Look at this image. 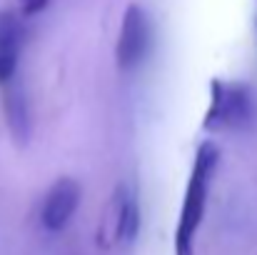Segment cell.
Listing matches in <instances>:
<instances>
[{
	"label": "cell",
	"instance_id": "6da1fadb",
	"mask_svg": "<svg viewBox=\"0 0 257 255\" xmlns=\"http://www.w3.org/2000/svg\"><path fill=\"white\" fill-rule=\"evenodd\" d=\"M217 165H220L217 143L202 140L195 150L185 198H182V205L177 213V225H175V238H172V253L175 255H195L197 233H200V225H202L205 213H207L210 188H212Z\"/></svg>",
	"mask_w": 257,
	"mask_h": 255
},
{
	"label": "cell",
	"instance_id": "7a4b0ae2",
	"mask_svg": "<svg viewBox=\"0 0 257 255\" xmlns=\"http://www.w3.org/2000/svg\"><path fill=\"white\" fill-rule=\"evenodd\" d=\"M255 120V98L247 83L215 78L210 83V105L202 118L207 133H240Z\"/></svg>",
	"mask_w": 257,
	"mask_h": 255
},
{
	"label": "cell",
	"instance_id": "3957f363",
	"mask_svg": "<svg viewBox=\"0 0 257 255\" xmlns=\"http://www.w3.org/2000/svg\"><path fill=\"white\" fill-rule=\"evenodd\" d=\"M143 225V213H140V198L135 185L120 183L105 208L100 210L97 220V245L100 248H115L120 243H133L140 233Z\"/></svg>",
	"mask_w": 257,
	"mask_h": 255
},
{
	"label": "cell",
	"instance_id": "277c9868",
	"mask_svg": "<svg viewBox=\"0 0 257 255\" xmlns=\"http://www.w3.org/2000/svg\"><path fill=\"white\" fill-rule=\"evenodd\" d=\"M153 20L145 8L140 5H127L120 30H117V43H115V63L122 73H130L140 68L153 48Z\"/></svg>",
	"mask_w": 257,
	"mask_h": 255
},
{
	"label": "cell",
	"instance_id": "5b68a950",
	"mask_svg": "<svg viewBox=\"0 0 257 255\" xmlns=\"http://www.w3.org/2000/svg\"><path fill=\"white\" fill-rule=\"evenodd\" d=\"M83 200V185L75 178H58L40 205V225L48 233H63L75 218Z\"/></svg>",
	"mask_w": 257,
	"mask_h": 255
},
{
	"label": "cell",
	"instance_id": "8992f818",
	"mask_svg": "<svg viewBox=\"0 0 257 255\" xmlns=\"http://www.w3.org/2000/svg\"><path fill=\"white\" fill-rule=\"evenodd\" d=\"M23 53V25L18 13L3 10L0 13V90L15 83L18 65Z\"/></svg>",
	"mask_w": 257,
	"mask_h": 255
},
{
	"label": "cell",
	"instance_id": "52a82bcc",
	"mask_svg": "<svg viewBox=\"0 0 257 255\" xmlns=\"http://www.w3.org/2000/svg\"><path fill=\"white\" fill-rule=\"evenodd\" d=\"M3 110H5V120H8V128L15 135V140L25 143L30 135V108H28V100H25L23 90L18 88V83L3 88Z\"/></svg>",
	"mask_w": 257,
	"mask_h": 255
},
{
	"label": "cell",
	"instance_id": "ba28073f",
	"mask_svg": "<svg viewBox=\"0 0 257 255\" xmlns=\"http://www.w3.org/2000/svg\"><path fill=\"white\" fill-rule=\"evenodd\" d=\"M48 8V0H20V13L25 18H33Z\"/></svg>",
	"mask_w": 257,
	"mask_h": 255
}]
</instances>
